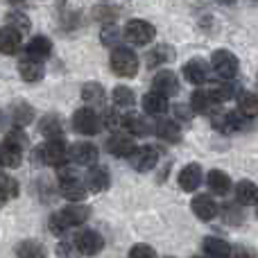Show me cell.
Returning a JSON list of instances; mask_svg holds the SVG:
<instances>
[{
	"instance_id": "42",
	"label": "cell",
	"mask_w": 258,
	"mask_h": 258,
	"mask_svg": "<svg viewBox=\"0 0 258 258\" xmlns=\"http://www.w3.org/2000/svg\"><path fill=\"white\" fill-rule=\"evenodd\" d=\"M116 16H118V12H116V9H111V7H98V9H95V18H98V21H102L104 25L113 23V21H116Z\"/></svg>"
},
{
	"instance_id": "18",
	"label": "cell",
	"mask_w": 258,
	"mask_h": 258,
	"mask_svg": "<svg viewBox=\"0 0 258 258\" xmlns=\"http://www.w3.org/2000/svg\"><path fill=\"white\" fill-rule=\"evenodd\" d=\"M204 254L209 258H231L233 249L231 245H229L227 240H222V238H215V236H209L204 238Z\"/></svg>"
},
{
	"instance_id": "6",
	"label": "cell",
	"mask_w": 258,
	"mask_h": 258,
	"mask_svg": "<svg viewBox=\"0 0 258 258\" xmlns=\"http://www.w3.org/2000/svg\"><path fill=\"white\" fill-rule=\"evenodd\" d=\"M122 36H125L129 43H134V45H147V43H152V41H154L156 30H154V25H152V23L143 21V18H134V21L127 23Z\"/></svg>"
},
{
	"instance_id": "1",
	"label": "cell",
	"mask_w": 258,
	"mask_h": 258,
	"mask_svg": "<svg viewBox=\"0 0 258 258\" xmlns=\"http://www.w3.org/2000/svg\"><path fill=\"white\" fill-rule=\"evenodd\" d=\"M91 209L89 206H82V204H71L66 209L57 211L54 215H50V231L61 236L66 229L71 227H82V224L89 220Z\"/></svg>"
},
{
	"instance_id": "16",
	"label": "cell",
	"mask_w": 258,
	"mask_h": 258,
	"mask_svg": "<svg viewBox=\"0 0 258 258\" xmlns=\"http://www.w3.org/2000/svg\"><path fill=\"white\" fill-rule=\"evenodd\" d=\"M183 77H186V82H190V84L202 86L206 82V77H209V66H206V61L204 59H190V61L183 66Z\"/></svg>"
},
{
	"instance_id": "32",
	"label": "cell",
	"mask_w": 258,
	"mask_h": 258,
	"mask_svg": "<svg viewBox=\"0 0 258 258\" xmlns=\"http://www.w3.org/2000/svg\"><path fill=\"white\" fill-rule=\"evenodd\" d=\"M16 256L18 258H45V247L36 240H23L16 245Z\"/></svg>"
},
{
	"instance_id": "35",
	"label": "cell",
	"mask_w": 258,
	"mask_h": 258,
	"mask_svg": "<svg viewBox=\"0 0 258 258\" xmlns=\"http://www.w3.org/2000/svg\"><path fill=\"white\" fill-rule=\"evenodd\" d=\"M111 100L116 107H132V104L136 102V95H134V91L127 89V86H116L111 93Z\"/></svg>"
},
{
	"instance_id": "8",
	"label": "cell",
	"mask_w": 258,
	"mask_h": 258,
	"mask_svg": "<svg viewBox=\"0 0 258 258\" xmlns=\"http://www.w3.org/2000/svg\"><path fill=\"white\" fill-rule=\"evenodd\" d=\"M73 129L82 136H95L100 132V116L93 111V107H82L73 116Z\"/></svg>"
},
{
	"instance_id": "15",
	"label": "cell",
	"mask_w": 258,
	"mask_h": 258,
	"mask_svg": "<svg viewBox=\"0 0 258 258\" xmlns=\"http://www.w3.org/2000/svg\"><path fill=\"white\" fill-rule=\"evenodd\" d=\"M179 186L186 192H195L202 186V168L197 163H188L179 172Z\"/></svg>"
},
{
	"instance_id": "25",
	"label": "cell",
	"mask_w": 258,
	"mask_h": 258,
	"mask_svg": "<svg viewBox=\"0 0 258 258\" xmlns=\"http://www.w3.org/2000/svg\"><path fill=\"white\" fill-rule=\"evenodd\" d=\"M82 100L89 102L91 107H102L104 100H107V93H104L102 84H98V82H89V84L82 86Z\"/></svg>"
},
{
	"instance_id": "19",
	"label": "cell",
	"mask_w": 258,
	"mask_h": 258,
	"mask_svg": "<svg viewBox=\"0 0 258 258\" xmlns=\"http://www.w3.org/2000/svg\"><path fill=\"white\" fill-rule=\"evenodd\" d=\"M50 52H52V43H50V39H45V36H34V39H30V43H27V48H25L27 57L36 59V61L48 59Z\"/></svg>"
},
{
	"instance_id": "26",
	"label": "cell",
	"mask_w": 258,
	"mask_h": 258,
	"mask_svg": "<svg viewBox=\"0 0 258 258\" xmlns=\"http://www.w3.org/2000/svg\"><path fill=\"white\" fill-rule=\"evenodd\" d=\"M18 73L25 82H39L43 77V63L36 61V59L25 57L21 63H18Z\"/></svg>"
},
{
	"instance_id": "4",
	"label": "cell",
	"mask_w": 258,
	"mask_h": 258,
	"mask_svg": "<svg viewBox=\"0 0 258 258\" xmlns=\"http://www.w3.org/2000/svg\"><path fill=\"white\" fill-rule=\"evenodd\" d=\"M111 71L116 73L118 77H134L138 73V57L134 50L129 48H118L111 50Z\"/></svg>"
},
{
	"instance_id": "24",
	"label": "cell",
	"mask_w": 258,
	"mask_h": 258,
	"mask_svg": "<svg viewBox=\"0 0 258 258\" xmlns=\"http://www.w3.org/2000/svg\"><path fill=\"white\" fill-rule=\"evenodd\" d=\"M174 59V50L170 45H156L147 52L145 57V63L147 68H154V66H163V63H170Z\"/></svg>"
},
{
	"instance_id": "43",
	"label": "cell",
	"mask_w": 258,
	"mask_h": 258,
	"mask_svg": "<svg viewBox=\"0 0 258 258\" xmlns=\"http://www.w3.org/2000/svg\"><path fill=\"white\" fill-rule=\"evenodd\" d=\"M222 213L224 215H227V220H229V222H242V213H240V209H238V206L236 204H229V206H224V209H222Z\"/></svg>"
},
{
	"instance_id": "14",
	"label": "cell",
	"mask_w": 258,
	"mask_h": 258,
	"mask_svg": "<svg viewBox=\"0 0 258 258\" xmlns=\"http://www.w3.org/2000/svg\"><path fill=\"white\" fill-rule=\"evenodd\" d=\"M152 86H154L156 93H163L165 98H170V95H177L179 93V80L177 75H174L172 71H161L156 73L154 82H152Z\"/></svg>"
},
{
	"instance_id": "31",
	"label": "cell",
	"mask_w": 258,
	"mask_h": 258,
	"mask_svg": "<svg viewBox=\"0 0 258 258\" xmlns=\"http://www.w3.org/2000/svg\"><path fill=\"white\" fill-rule=\"evenodd\" d=\"M238 109L245 118H258V93H251V91H245L238 98Z\"/></svg>"
},
{
	"instance_id": "20",
	"label": "cell",
	"mask_w": 258,
	"mask_h": 258,
	"mask_svg": "<svg viewBox=\"0 0 258 258\" xmlns=\"http://www.w3.org/2000/svg\"><path fill=\"white\" fill-rule=\"evenodd\" d=\"M143 111L150 113V116H165V111H168V98L163 93L152 91V93H147L143 98Z\"/></svg>"
},
{
	"instance_id": "45",
	"label": "cell",
	"mask_w": 258,
	"mask_h": 258,
	"mask_svg": "<svg viewBox=\"0 0 258 258\" xmlns=\"http://www.w3.org/2000/svg\"><path fill=\"white\" fill-rule=\"evenodd\" d=\"M218 3H224V5H231V3H236V0H218Z\"/></svg>"
},
{
	"instance_id": "34",
	"label": "cell",
	"mask_w": 258,
	"mask_h": 258,
	"mask_svg": "<svg viewBox=\"0 0 258 258\" xmlns=\"http://www.w3.org/2000/svg\"><path fill=\"white\" fill-rule=\"evenodd\" d=\"M12 120L16 122V127H25L34 120V109L27 102H18L16 107L12 109Z\"/></svg>"
},
{
	"instance_id": "33",
	"label": "cell",
	"mask_w": 258,
	"mask_h": 258,
	"mask_svg": "<svg viewBox=\"0 0 258 258\" xmlns=\"http://www.w3.org/2000/svg\"><path fill=\"white\" fill-rule=\"evenodd\" d=\"M39 132L43 134L45 138H61V122H59L57 116H43L39 120Z\"/></svg>"
},
{
	"instance_id": "17",
	"label": "cell",
	"mask_w": 258,
	"mask_h": 258,
	"mask_svg": "<svg viewBox=\"0 0 258 258\" xmlns=\"http://www.w3.org/2000/svg\"><path fill=\"white\" fill-rule=\"evenodd\" d=\"M86 186H89L91 192H102L111 186V177H109V170L100 168V165H93V168L86 172Z\"/></svg>"
},
{
	"instance_id": "23",
	"label": "cell",
	"mask_w": 258,
	"mask_h": 258,
	"mask_svg": "<svg viewBox=\"0 0 258 258\" xmlns=\"http://www.w3.org/2000/svg\"><path fill=\"white\" fill-rule=\"evenodd\" d=\"M213 125H215V129H220V132L231 134V132H238V129L245 127V120H242V116H238L236 111H227V113L215 116Z\"/></svg>"
},
{
	"instance_id": "13",
	"label": "cell",
	"mask_w": 258,
	"mask_h": 258,
	"mask_svg": "<svg viewBox=\"0 0 258 258\" xmlns=\"http://www.w3.org/2000/svg\"><path fill=\"white\" fill-rule=\"evenodd\" d=\"M190 209H192V213H195L200 220H204V222L213 220L215 215L220 213L218 204H215V200L211 195H197V197H192Z\"/></svg>"
},
{
	"instance_id": "46",
	"label": "cell",
	"mask_w": 258,
	"mask_h": 258,
	"mask_svg": "<svg viewBox=\"0 0 258 258\" xmlns=\"http://www.w3.org/2000/svg\"><path fill=\"white\" fill-rule=\"evenodd\" d=\"M14 3H21V0H14Z\"/></svg>"
},
{
	"instance_id": "22",
	"label": "cell",
	"mask_w": 258,
	"mask_h": 258,
	"mask_svg": "<svg viewBox=\"0 0 258 258\" xmlns=\"http://www.w3.org/2000/svg\"><path fill=\"white\" fill-rule=\"evenodd\" d=\"M154 134L161 138V141H165V143H179V141H181V129H179L177 122L168 120V118H163V120L156 122Z\"/></svg>"
},
{
	"instance_id": "38",
	"label": "cell",
	"mask_w": 258,
	"mask_h": 258,
	"mask_svg": "<svg viewBox=\"0 0 258 258\" xmlns=\"http://www.w3.org/2000/svg\"><path fill=\"white\" fill-rule=\"evenodd\" d=\"M3 192H5V195H3L5 204L18 195V181L14 177H9V174H5V177H3Z\"/></svg>"
},
{
	"instance_id": "29",
	"label": "cell",
	"mask_w": 258,
	"mask_h": 258,
	"mask_svg": "<svg viewBox=\"0 0 258 258\" xmlns=\"http://www.w3.org/2000/svg\"><path fill=\"white\" fill-rule=\"evenodd\" d=\"M122 127L132 136H145V134H150V125H147V120L141 113H127V116H122Z\"/></svg>"
},
{
	"instance_id": "3",
	"label": "cell",
	"mask_w": 258,
	"mask_h": 258,
	"mask_svg": "<svg viewBox=\"0 0 258 258\" xmlns=\"http://www.w3.org/2000/svg\"><path fill=\"white\" fill-rule=\"evenodd\" d=\"M32 154H34V161H39V163L59 168V165H63L66 159L71 156V150H66L63 138H50V141H45L41 147H36Z\"/></svg>"
},
{
	"instance_id": "11",
	"label": "cell",
	"mask_w": 258,
	"mask_h": 258,
	"mask_svg": "<svg viewBox=\"0 0 258 258\" xmlns=\"http://www.w3.org/2000/svg\"><path fill=\"white\" fill-rule=\"evenodd\" d=\"M107 150L111 152L113 156H120V159H132V154L138 150L136 143H134L132 134H113L107 141Z\"/></svg>"
},
{
	"instance_id": "39",
	"label": "cell",
	"mask_w": 258,
	"mask_h": 258,
	"mask_svg": "<svg viewBox=\"0 0 258 258\" xmlns=\"http://www.w3.org/2000/svg\"><path fill=\"white\" fill-rule=\"evenodd\" d=\"M57 256L59 258H82V251L73 242H59L57 245Z\"/></svg>"
},
{
	"instance_id": "37",
	"label": "cell",
	"mask_w": 258,
	"mask_h": 258,
	"mask_svg": "<svg viewBox=\"0 0 258 258\" xmlns=\"http://www.w3.org/2000/svg\"><path fill=\"white\" fill-rule=\"evenodd\" d=\"M7 27H14L23 34V32L30 30V18L25 16L23 12H9L7 14Z\"/></svg>"
},
{
	"instance_id": "28",
	"label": "cell",
	"mask_w": 258,
	"mask_h": 258,
	"mask_svg": "<svg viewBox=\"0 0 258 258\" xmlns=\"http://www.w3.org/2000/svg\"><path fill=\"white\" fill-rule=\"evenodd\" d=\"M215 100H213V95H211V91H204V89H197L195 93L190 95V107H192V111H197V113H209L211 109L215 107Z\"/></svg>"
},
{
	"instance_id": "44",
	"label": "cell",
	"mask_w": 258,
	"mask_h": 258,
	"mask_svg": "<svg viewBox=\"0 0 258 258\" xmlns=\"http://www.w3.org/2000/svg\"><path fill=\"white\" fill-rule=\"evenodd\" d=\"M231 258H249V254H247L245 249H236V251L231 254Z\"/></svg>"
},
{
	"instance_id": "36",
	"label": "cell",
	"mask_w": 258,
	"mask_h": 258,
	"mask_svg": "<svg viewBox=\"0 0 258 258\" xmlns=\"http://www.w3.org/2000/svg\"><path fill=\"white\" fill-rule=\"evenodd\" d=\"M211 95H213L215 102H227V100H231L233 95H236V86H233L231 82H222V84L211 89Z\"/></svg>"
},
{
	"instance_id": "10",
	"label": "cell",
	"mask_w": 258,
	"mask_h": 258,
	"mask_svg": "<svg viewBox=\"0 0 258 258\" xmlns=\"http://www.w3.org/2000/svg\"><path fill=\"white\" fill-rule=\"evenodd\" d=\"M129 161H132L134 170H138V172H150V170L159 163V150L152 145H143L134 152Z\"/></svg>"
},
{
	"instance_id": "47",
	"label": "cell",
	"mask_w": 258,
	"mask_h": 258,
	"mask_svg": "<svg viewBox=\"0 0 258 258\" xmlns=\"http://www.w3.org/2000/svg\"><path fill=\"white\" fill-rule=\"evenodd\" d=\"M195 258H200V256H195Z\"/></svg>"
},
{
	"instance_id": "5",
	"label": "cell",
	"mask_w": 258,
	"mask_h": 258,
	"mask_svg": "<svg viewBox=\"0 0 258 258\" xmlns=\"http://www.w3.org/2000/svg\"><path fill=\"white\" fill-rule=\"evenodd\" d=\"M59 190L71 202H82L89 195L86 181H82V179L77 177V172H73V170H61V174H59Z\"/></svg>"
},
{
	"instance_id": "27",
	"label": "cell",
	"mask_w": 258,
	"mask_h": 258,
	"mask_svg": "<svg viewBox=\"0 0 258 258\" xmlns=\"http://www.w3.org/2000/svg\"><path fill=\"white\" fill-rule=\"evenodd\" d=\"M18 48H21V32L5 25L3 34H0V50L5 54H16Z\"/></svg>"
},
{
	"instance_id": "21",
	"label": "cell",
	"mask_w": 258,
	"mask_h": 258,
	"mask_svg": "<svg viewBox=\"0 0 258 258\" xmlns=\"http://www.w3.org/2000/svg\"><path fill=\"white\" fill-rule=\"evenodd\" d=\"M236 200L242 206H258V186L254 181H240L236 186Z\"/></svg>"
},
{
	"instance_id": "40",
	"label": "cell",
	"mask_w": 258,
	"mask_h": 258,
	"mask_svg": "<svg viewBox=\"0 0 258 258\" xmlns=\"http://www.w3.org/2000/svg\"><path fill=\"white\" fill-rule=\"evenodd\" d=\"M100 39H102L104 45H111V48H118V39H120V32H118V27L113 25H104L102 34H100Z\"/></svg>"
},
{
	"instance_id": "30",
	"label": "cell",
	"mask_w": 258,
	"mask_h": 258,
	"mask_svg": "<svg viewBox=\"0 0 258 258\" xmlns=\"http://www.w3.org/2000/svg\"><path fill=\"white\" fill-rule=\"evenodd\" d=\"M206 181H209L211 190L218 192V195H227V192L231 190V179H229V174L222 172V170H211Z\"/></svg>"
},
{
	"instance_id": "7",
	"label": "cell",
	"mask_w": 258,
	"mask_h": 258,
	"mask_svg": "<svg viewBox=\"0 0 258 258\" xmlns=\"http://www.w3.org/2000/svg\"><path fill=\"white\" fill-rule=\"evenodd\" d=\"M211 63H213V71L218 73L220 77H224V80L236 77L238 71H240L238 57L233 52H229V50H215V52L211 54Z\"/></svg>"
},
{
	"instance_id": "9",
	"label": "cell",
	"mask_w": 258,
	"mask_h": 258,
	"mask_svg": "<svg viewBox=\"0 0 258 258\" xmlns=\"http://www.w3.org/2000/svg\"><path fill=\"white\" fill-rule=\"evenodd\" d=\"M75 245L80 247L82 256H98L104 247V240L98 231H93V229H82L75 238Z\"/></svg>"
},
{
	"instance_id": "41",
	"label": "cell",
	"mask_w": 258,
	"mask_h": 258,
	"mask_svg": "<svg viewBox=\"0 0 258 258\" xmlns=\"http://www.w3.org/2000/svg\"><path fill=\"white\" fill-rule=\"evenodd\" d=\"M129 258H156V251L150 245H134L129 251Z\"/></svg>"
},
{
	"instance_id": "12",
	"label": "cell",
	"mask_w": 258,
	"mask_h": 258,
	"mask_svg": "<svg viewBox=\"0 0 258 258\" xmlns=\"http://www.w3.org/2000/svg\"><path fill=\"white\" fill-rule=\"evenodd\" d=\"M71 159L75 161L77 165H89V168H93V163L98 161V147L89 141H80L71 147Z\"/></svg>"
},
{
	"instance_id": "2",
	"label": "cell",
	"mask_w": 258,
	"mask_h": 258,
	"mask_svg": "<svg viewBox=\"0 0 258 258\" xmlns=\"http://www.w3.org/2000/svg\"><path fill=\"white\" fill-rule=\"evenodd\" d=\"M27 145V136L21 129H12V132L5 136L3 141V150H0V156H3V165L5 168H18L23 163V150Z\"/></svg>"
}]
</instances>
